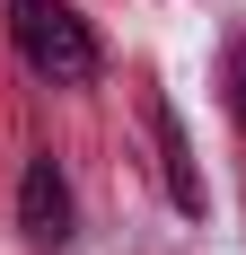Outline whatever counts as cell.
<instances>
[{
  "instance_id": "2",
  "label": "cell",
  "mask_w": 246,
  "mask_h": 255,
  "mask_svg": "<svg viewBox=\"0 0 246 255\" xmlns=\"http://www.w3.org/2000/svg\"><path fill=\"white\" fill-rule=\"evenodd\" d=\"M71 220H79L71 176H62L53 158H26V176H18V229L35 238V247H62V238H71Z\"/></svg>"
},
{
  "instance_id": "4",
  "label": "cell",
  "mask_w": 246,
  "mask_h": 255,
  "mask_svg": "<svg viewBox=\"0 0 246 255\" xmlns=\"http://www.w3.org/2000/svg\"><path fill=\"white\" fill-rule=\"evenodd\" d=\"M229 115H238V132H246V44L229 53Z\"/></svg>"
},
{
  "instance_id": "3",
  "label": "cell",
  "mask_w": 246,
  "mask_h": 255,
  "mask_svg": "<svg viewBox=\"0 0 246 255\" xmlns=\"http://www.w3.org/2000/svg\"><path fill=\"white\" fill-rule=\"evenodd\" d=\"M149 132H158V158H167V203L202 211V176H194V150H185V124H176L167 106H149Z\"/></svg>"
},
{
  "instance_id": "1",
  "label": "cell",
  "mask_w": 246,
  "mask_h": 255,
  "mask_svg": "<svg viewBox=\"0 0 246 255\" xmlns=\"http://www.w3.org/2000/svg\"><path fill=\"white\" fill-rule=\"evenodd\" d=\"M9 35H18V62L53 88H79L97 79V35L71 0H9Z\"/></svg>"
}]
</instances>
